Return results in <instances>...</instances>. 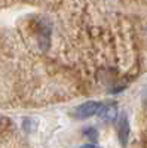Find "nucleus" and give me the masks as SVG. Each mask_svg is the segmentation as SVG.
<instances>
[{
	"label": "nucleus",
	"instance_id": "f257e3e1",
	"mask_svg": "<svg viewBox=\"0 0 147 148\" xmlns=\"http://www.w3.org/2000/svg\"><path fill=\"white\" fill-rule=\"evenodd\" d=\"M103 104L97 102V101H88L82 105H79L76 110H75V117L76 119H88V117H92L95 114H98Z\"/></svg>",
	"mask_w": 147,
	"mask_h": 148
},
{
	"label": "nucleus",
	"instance_id": "f03ea898",
	"mask_svg": "<svg viewBox=\"0 0 147 148\" xmlns=\"http://www.w3.org/2000/svg\"><path fill=\"white\" fill-rule=\"evenodd\" d=\"M117 135H119V141L122 144V147L128 145V139H129V121L126 114H122L119 117L117 121Z\"/></svg>",
	"mask_w": 147,
	"mask_h": 148
},
{
	"label": "nucleus",
	"instance_id": "7ed1b4c3",
	"mask_svg": "<svg viewBox=\"0 0 147 148\" xmlns=\"http://www.w3.org/2000/svg\"><path fill=\"white\" fill-rule=\"evenodd\" d=\"M100 117L104 120V121H108L112 123L117 119V107L115 104H106V105H101L100 111H98Z\"/></svg>",
	"mask_w": 147,
	"mask_h": 148
},
{
	"label": "nucleus",
	"instance_id": "20e7f679",
	"mask_svg": "<svg viewBox=\"0 0 147 148\" xmlns=\"http://www.w3.org/2000/svg\"><path fill=\"white\" fill-rule=\"evenodd\" d=\"M83 133H85V136H86L89 141L97 142V139H98V132H97L95 127H86V129L83 130Z\"/></svg>",
	"mask_w": 147,
	"mask_h": 148
},
{
	"label": "nucleus",
	"instance_id": "39448f33",
	"mask_svg": "<svg viewBox=\"0 0 147 148\" xmlns=\"http://www.w3.org/2000/svg\"><path fill=\"white\" fill-rule=\"evenodd\" d=\"M80 148H98V147L94 145V144H88V145H83V147H80Z\"/></svg>",
	"mask_w": 147,
	"mask_h": 148
}]
</instances>
